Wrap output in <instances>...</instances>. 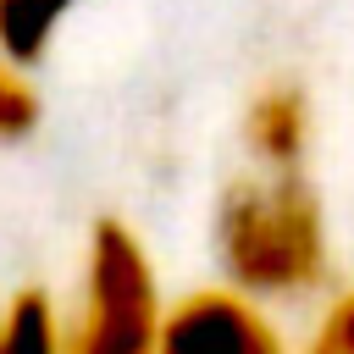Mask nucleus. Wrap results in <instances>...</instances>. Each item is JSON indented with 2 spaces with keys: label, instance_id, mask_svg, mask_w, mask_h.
I'll return each instance as SVG.
<instances>
[{
  "label": "nucleus",
  "instance_id": "1",
  "mask_svg": "<svg viewBox=\"0 0 354 354\" xmlns=\"http://www.w3.org/2000/svg\"><path fill=\"white\" fill-rule=\"evenodd\" d=\"M221 249L238 282L288 293L321 277V210L310 188L282 171V177H249L232 183L221 199Z\"/></svg>",
  "mask_w": 354,
  "mask_h": 354
},
{
  "label": "nucleus",
  "instance_id": "2",
  "mask_svg": "<svg viewBox=\"0 0 354 354\" xmlns=\"http://www.w3.org/2000/svg\"><path fill=\"white\" fill-rule=\"evenodd\" d=\"M160 321H155V277L138 249V238L116 221L94 232L88 260V304L72 326L66 354H155Z\"/></svg>",
  "mask_w": 354,
  "mask_h": 354
},
{
  "label": "nucleus",
  "instance_id": "8",
  "mask_svg": "<svg viewBox=\"0 0 354 354\" xmlns=\"http://www.w3.org/2000/svg\"><path fill=\"white\" fill-rule=\"evenodd\" d=\"M310 354H354V293L326 315V326H321V337H315Z\"/></svg>",
  "mask_w": 354,
  "mask_h": 354
},
{
  "label": "nucleus",
  "instance_id": "7",
  "mask_svg": "<svg viewBox=\"0 0 354 354\" xmlns=\"http://www.w3.org/2000/svg\"><path fill=\"white\" fill-rule=\"evenodd\" d=\"M33 116H39V105H33L28 83L11 72V61H6V50H0V138L28 133V127H33Z\"/></svg>",
  "mask_w": 354,
  "mask_h": 354
},
{
  "label": "nucleus",
  "instance_id": "4",
  "mask_svg": "<svg viewBox=\"0 0 354 354\" xmlns=\"http://www.w3.org/2000/svg\"><path fill=\"white\" fill-rule=\"evenodd\" d=\"M77 0H0V50L11 66H28L50 50V39L61 33L66 11Z\"/></svg>",
  "mask_w": 354,
  "mask_h": 354
},
{
  "label": "nucleus",
  "instance_id": "3",
  "mask_svg": "<svg viewBox=\"0 0 354 354\" xmlns=\"http://www.w3.org/2000/svg\"><path fill=\"white\" fill-rule=\"evenodd\" d=\"M155 354H282V348L249 304L227 293H194L160 326Z\"/></svg>",
  "mask_w": 354,
  "mask_h": 354
},
{
  "label": "nucleus",
  "instance_id": "5",
  "mask_svg": "<svg viewBox=\"0 0 354 354\" xmlns=\"http://www.w3.org/2000/svg\"><path fill=\"white\" fill-rule=\"evenodd\" d=\"M249 144H254L266 160L293 166L299 149H304V100H299L293 88H271V94H260L254 111H249Z\"/></svg>",
  "mask_w": 354,
  "mask_h": 354
},
{
  "label": "nucleus",
  "instance_id": "6",
  "mask_svg": "<svg viewBox=\"0 0 354 354\" xmlns=\"http://www.w3.org/2000/svg\"><path fill=\"white\" fill-rule=\"evenodd\" d=\"M0 354H55V321L39 293H22L0 321Z\"/></svg>",
  "mask_w": 354,
  "mask_h": 354
}]
</instances>
